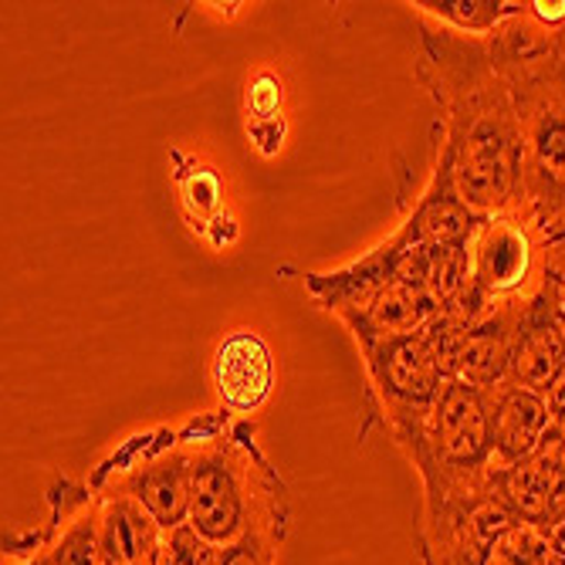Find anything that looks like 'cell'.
Masks as SVG:
<instances>
[{"label": "cell", "mask_w": 565, "mask_h": 565, "mask_svg": "<svg viewBox=\"0 0 565 565\" xmlns=\"http://www.w3.org/2000/svg\"><path fill=\"white\" fill-rule=\"evenodd\" d=\"M468 329L440 312L420 332L355 342L366 363L370 399L390 434L430 414L444 383L454 380V359Z\"/></svg>", "instance_id": "4"}, {"label": "cell", "mask_w": 565, "mask_h": 565, "mask_svg": "<svg viewBox=\"0 0 565 565\" xmlns=\"http://www.w3.org/2000/svg\"><path fill=\"white\" fill-rule=\"evenodd\" d=\"M417 78L434 122V167L447 170L460 200L481 217L525 211V132L488 38L420 18Z\"/></svg>", "instance_id": "1"}, {"label": "cell", "mask_w": 565, "mask_h": 565, "mask_svg": "<svg viewBox=\"0 0 565 565\" xmlns=\"http://www.w3.org/2000/svg\"><path fill=\"white\" fill-rule=\"evenodd\" d=\"M481 214H475L460 193L454 190V180L447 170L430 163V180L414 200L406 221L393 231L409 247H447V244H471V237L481 227Z\"/></svg>", "instance_id": "12"}, {"label": "cell", "mask_w": 565, "mask_h": 565, "mask_svg": "<svg viewBox=\"0 0 565 565\" xmlns=\"http://www.w3.org/2000/svg\"><path fill=\"white\" fill-rule=\"evenodd\" d=\"M542 396H545V403H548V409H552V417L562 414V409H565V366L558 370V376L548 383V390H545Z\"/></svg>", "instance_id": "22"}, {"label": "cell", "mask_w": 565, "mask_h": 565, "mask_svg": "<svg viewBox=\"0 0 565 565\" xmlns=\"http://www.w3.org/2000/svg\"><path fill=\"white\" fill-rule=\"evenodd\" d=\"M491 406V468H511L539 450L552 427V409L539 390L501 383L488 393Z\"/></svg>", "instance_id": "13"}, {"label": "cell", "mask_w": 565, "mask_h": 565, "mask_svg": "<svg viewBox=\"0 0 565 565\" xmlns=\"http://www.w3.org/2000/svg\"><path fill=\"white\" fill-rule=\"evenodd\" d=\"M552 430H555V434L562 437V444H565V409H562V414H555V417H552Z\"/></svg>", "instance_id": "25"}, {"label": "cell", "mask_w": 565, "mask_h": 565, "mask_svg": "<svg viewBox=\"0 0 565 565\" xmlns=\"http://www.w3.org/2000/svg\"><path fill=\"white\" fill-rule=\"evenodd\" d=\"M552 555L548 548V529L515 522L491 548L488 565H545Z\"/></svg>", "instance_id": "19"}, {"label": "cell", "mask_w": 565, "mask_h": 565, "mask_svg": "<svg viewBox=\"0 0 565 565\" xmlns=\"http://www.w3.org/2000/svg\"><path fill=\"white\" fill-rule=\"evenodd\" d=\"M542 271V241L522 214L481 221L471 237V278L494 305L535 291Z\"/></svg>", "instance_id": "8"}, {"label": "cell", "mask_w": 565, "mask_h": 565, "mask_svg": "<svg viewBox=\"0 0 565 565\" xmlns=\"http://www.w3.org/2000/svg\"><path fill=\"white\" fill-rule=\"evenodd\" d=\"M285 539L271 535V532H250L244 539H237L234 545L221 548L217 565H278V548Z\"/></svg>", "instance_id": "20"}, {"label": "cell", "mask_w": 565, "mask_h": 565, "mask_svg": "<svg viewBox=\"0 0 565 565\" xmlns=\"http://www.w3.org/2000/svg\"><path fill=\"white\" fill-rule=\"evenodd\" d=\"M494 491L519 522L552 529L565 519V444L548 427L535 454L511 468H494Z\"/></svg>", "instance_id": "10"}, {"label": "cell", "mask_w": 565, "mask_h": 565, "mask_svg": "<svg viewBox=\"0 0 565 565\" xmlns=\"http://www.w3.org/2000/svg\"><path fill=\"white\" fill-rule=\"evenodd\" d=\"M515 301H498L491 312L460 339L454 380H465L484 393L511 380V342H515Z\"/></svg>", "instance_id": "16"}, {"label": "cell", "mask_w": 565, "mask_h": 565, "mask_svg": "<svg viewBox=\"0 0 565 565\" xmlns=\"http://www.w3.org/2000/svg\"><path fill=\"white\" fill-rule=\"evenodd\" d=\"M565 366V281L542 271L535 291L515 301L511 383L545 393Z\"/></svg>", "instance_id": "9"}, {"label": "cell", "mask_w": 565, "mask_h": 565, "mask_svg": "<svg viewBox=\"0 0 565 565\" xmlns=\"http://www.w3.org/2000/svg\"><path fill=\"white\" fill-rule=\"evenodd\" d=\"M4 565H51V548L44 529L21 532L4 542Z\"/></svg>", "instance_id": "21"}, {"label": "cell", "mask_w": 565, "mask_h": 565, "mask_svg": "<svg viewBox=\"0 0 565 565\" xmlns=\"http://www.w3.org/2000/svg\"><path fill=\"white\" fill-rule=\"evenodd\" d=\"M519 519L494 491V468L481 478L424 488L417 552L424 565H488L494 542Z\"/></svg>", "instance_id": "6"}, {"label": "cell", "mask_w": 565, "mask_h": 565, "mask_svg": "<svg viewBox=\"0 0 565 565\" xmlns=\"http://www.w3.org/2000/svg\"><path fill=\"white\" fill-rule=\"evenodd\" d=\"M132 437L109 465H102L88 481L98 494H126L139 501L163 532L190 519V475H193V440L190 430Z\"/></svg>", "instance_id": "7"}, {"label": "cell", "mask_w": 565, "mask_h": 565, "mask_svg": "<svg viewBox=\"0 0 565 565\" xmlns=\"http://www.w3.org/2000/svg\"><path fill=\"white\" fill-rule=\"evenodd\" d=\"M414 8L420 18L471 38H491L504 21L522 11L519 0H417Z\"/></svg>", "instance_id": "18"}, {"label": "cell", "mask_w": 565, "mask_h": 565, "mask_svg": "<svg viewBox=\"0 0 565 565\" xmlns=\"http://www.w3.org/2000/svg\"><path fill=\"white\" fill-rule=\"evenodd\" d=\"M548 548H552V555H555V558H562V562H565V519H562L558 525H552V529H548Z\"/></svg>", "instance_id": "24"}, {"label": "cell", "mask_w": 565, "mask_h": 565, "mask_svg": "<svg viewBox=\"0 0 565 565\" xmlns=\"http://www.w3.org/2000/svg\"><path fill=\"white\" fill-rule=\"evenodd\" d=\"M149 565H183V562H180V555L170 548V542H167V539H160V545H157V552H152Z\"/></svg>", "instance_id": "23"}, {"label": "cell", "mask_w": 565, "mask_h": 565, "mask_svg": "<svg viewBox=\"0 0 565 565\" xmlns=\"http://www.w3.org/2000/svg\"><path fill=\"white\" fill-rule=\"evenodd\" d=\"M440 316V305L434 295L414 281L393 278L383 288H376L366 301H359L339 319L352 332L355 342H370V339H390V335H409L420 332Z\"/></svg>", "instance_id": "14"}, {"label": "cell", "mask_w": 565, "mask_h": 565, "mask_svg": "<svg viewBox=\"0 0 565 565\" xmlns=\"http://www.w3.org/2000/svg\"><path fill=\"white\" fill-rule=\"evenodd\" d=\"M420 475V488L481 478L491 471V406L488 393L447 380L430 414L390 434Z\"/></svg>", "instance_id": "5"}, {"label": "cell", "mask_w": 565, "mask_h": 565, "mask_svg": "<svg viewBox=\"0 0 565 565\" xmlns=\"http://www.w3.org/2000/svg\"><path fill=\"white\" fill-rule=\"evenodd\" d=\"M163 529L149 511L126 494H102L98 565H149Z\"/></svg>", "instance_id": "17"}, {"label": "cell", "mask_w": 565, "mask_h": 565, "mask_svg": "<svg viewBox=\"0 0 565 565\" xmlns=\"http://www.w3.org/2000/svg\"><path fill=\"white\" fill-rule=\"evenodd\" d=\"M491 55L511 88L525 132L522 217L545 250L565 241V0L522 4L491 38Z\"/></svg>", "instance_id": "2"}, {"label": "cell", "mask_w": 565, "mask_h": 565, "mask_svg": "<svg viewBox=\"0 0 565 565\" xmlns=\"http://www.w3.org/2000/svg\"><path fill=\"white\" fill-rule=\"evenodd\" d=\"M193 475H190V525L227 548L250 532L278 539L291 529V501L281 475L265 450L254 444V424L234 420L214 427L200 420L190 427Z\"/></svg>", "instance_id": "3"}, {"label": "cell", "mask_w": 565, "mask_h": 565, "mask_svg": "<svg viewBox=\"0 0 565 565\" xmlns=\"http://www.w3.org/2000/svg\"><path fill=\"white\" fill-rule=\"evenodd\" d=\"M275 383V359L268 342L258 332H234L221 342L214 355V386L217 396L234 414H254Z\"/></svg>", "instance_id": "15"}, {"label": "cell", "mask_w": 565, "mask_h": 565, "mask_svg": "<svg viewBox=\"0 0 565 565\" xmlns=\"http://www.w3.org/2000/svg\"><path fill=\"white\" fill-rule=\"evenodd\" d=\"M44 501V539L51 548V565H98L102 494L92 488V481L58 478L47 488Z\"/></svg>", "instance_id": "11"}]
</instances>
